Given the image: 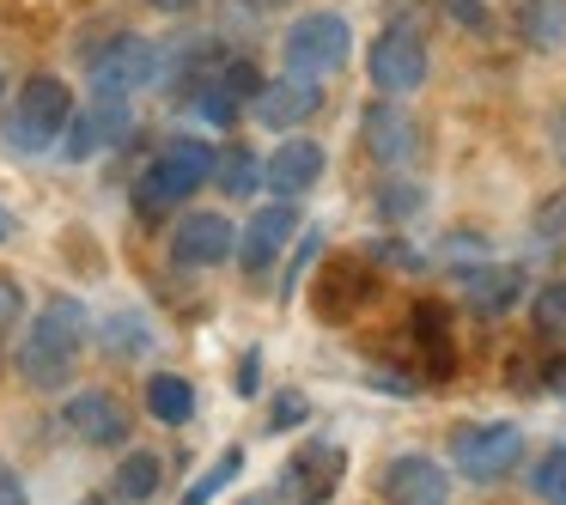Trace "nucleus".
Returning <instances> with one entry per match:
<instances>
[{"instance_id": "nucleus-1", "label": "nucleus", "mask_w": 566, "mask_h": 505, "mask_svg": "<svg viewBox=\"0 0 566 505\" xmlns=\"http://www.w3.org/2000/svg\"><path fill=\"white\" fill-rule=\"evenodd\" d=\"M86 341H92V311L62 293L31 317L25 341L13 347V366H19V378H25L31 390H67L74 371H80Z\"/></svg>"}, {"instance_id": "nucleus-2", "label": "nucleus", "mask_w": 566, "mask_h": 505, "mask_svg": "<svg viewBox=\"0 0 566 505\" xmlns=\"http://www.w3.org/2000/svg\"><path fill=\"white\" fill-rule=\"evenodd\" d=\"M213 165H220V147H213V140H201V135L165 140V147L147 159L140 183H135V213H140V220L171 213L177 201H189L201 183H213Z\"/></svg>"}, {"instance_id": "nucleus-3", "label": "nucleus", "mask_w": 566, "mask_h": 505, "mask_svg": "<svg viewBox=\"0 0 566 505\" xmlns=\"http://www.w3.org/2000/svg\"><path fill=\"white\" fill-rule=\"evenodd\" d=\"M80 62L92 74V92H116V98L147 92L165 80V50L153 38H135V31H111L104 43H86Z\"/></svg>"}, {"instance_id": "nucleus-4", "label": "nucleus", "mask_w": 566, "mask_h": 505, "mask_svg": "<svg viewBox=\"0 0 566 505\" xmlns=\"http://www.w3.org/2000/svg\"><path fill=\"white\" fill-rule=\"evenodd\" d=\"M67 116H74L67 80L62 74H31L25 92L13 98V111H7V140H13L19 152H50V147H62Z\"/></svg>"}, {"instance_id": "nucleus-5", "label": "nucleus", "mask_w": 566, "mask_h": 505, "mask_svg": "<svg viewBox=\"0 0 566 505\" xmlns=\"http://www.w3.org/2000/svg\"><path fill=\"white\" fill-rule=\"evenodd\" d=\"M524 463V432L512 420H469L451 432V469L475 487H493Z\"/></svg>"}, {"instance_id": "nucleus-6", "label": "nucleus", "mask_w": 566, "mask_h": 505, "mask_svg": "<svg viewBox=\"0 0 566 505\" xmlns=\"http://www.w3.org/2000/svg\"><path fill=\"white\" fill-rule=\"evenodd\" d=\"M286 74H305V80H329L347 67L354 55V31H347L342 13H305L286 25Z\"/></svg>"}, {"instance_id": "nucleus-7", "label": "nucleus", "mask_w": 566, "mask_h": 505, "mask_svg": "<svg viewBox=\"0 0 566 505\" xmlns=\"http://www.w3.org/2000/svg\"><path fill=\"white\" fill-rule=\"evenodd\" d=\"M128 128H135L128 98H116V92H92V104H80V111L67 116V128H62V159H67V165L98 159V152L123 147Z\"/></svg>"}, {"instance_id": "nucleus-8", "label": "nucleus", "mask_w": 566, "mask_h": 505, "mask_svg": "<svg viewBox=\"0 0 566 505\" xmlns=\"http://www.w3.org/2000/svg\"><path fill=\"white\" fill-rule=\"evenodd\" d=\"M342 481H347V451L335 439H305L281 463V493L293 505H329Z\"/></svg>"}, {"instance_id": "nucleus-9", "label": "nucleus", "mask_w": 566, "mask_h": 505, "mask_svg": "<svg viewBox=\"0 0 566 505\" xmlns=\"http://www.w3.org/2000/svg\"><path fill=\"white\" fill-rule=\"evenodd\" d=\"M366 74L384 98H408V92L427 86V38L420 31H396L384 25L378 43L366 50Z\"/></svg>"}, {"instance_id": "nucleus-10", "label": "nucleus", "mask_w": 566, "mask_h": 505, "mask_svg": "<svg viewBox=\"0 0 566 505\" xmlns=\"http://www.w3.org/2000/svg\"><path fill=\"white\" fill-rule=\"evenodd\" d=\"M359 140H366V152L384 165V171H402V165L420 159V123L402 111L396 98H378L366 104V116H359Z\"/></svg>"}, {"instance_id": "nucleus-11", "label": "nucleus", "mask_w": 566, "mask_h": 505, "mask_svg": "<svg viewBox=\"0 0 566 505\" xmlns=\"http://www.w3.org/2000/svg\"><path fill=\"white\" fill-rule=\"evenodd\" d=\"M378 499L384 505H451V469L420 456V451H402L384 463Z\"/></svg>"}, {"instance_id": "nucleus-12", "label": "nucleus", "mask_w": 566, "mask_h": 505, "mask_svg": "<svg viewBox=\"0 0 566 505\" xmlns=\"http://www.w3.org/2000/svg\"><path fill=\"white\" fill-rule=\"evenodd\" d=\"M62 427L74 432L80 444H92V451H123L135 420H128V408L116 402L111 390H74L62 408Z\"/></svg>"}, {"instance_id": "nucleus-13", "label": "nucleus", "mask_w": 566, "mask_h": 505, "mask_svg": "<svg viewBox=\"0 0 566 505\" xmlns=\"http://www.w3.org/2000/svg\"><path fill=\"white\" fill-rule=\"evenodd\" d=\"M256 123L274 128V135H293V128H305L311 116L323 111V80H305V74H281V80H262L256 92Z\"/></svg>"}, {"instance_id": "nucleus-14", "label": "nucleus", "mask_w": 566, "mask_h": 505, "mask_svg": "<svg viewBox=\"0 0 566 505\" xmlns=\"http://www.w3.org/2000/svg\"><path fill=\"white\" fill-rule=\"evenodd\" d=\"M298 238V213H293V201H269V208H256L250 213V225L238 232V250L232 256L244 262L250 274H262V269H274L281 262V250Z\"/></svg>"}, {"instance_id": "nucleus-15", "label": "nucleus", "mask_w": 566, "mask_h": 505, "mask_svg": "<svg viewBox=\"0 0 566 505\" xmlns=\"http://www.w3.org/2000/svg\"><path fill=\"white\" fill-rule=\"evenodd\" d=\"M232 250H238V232L226 213H184V225L171 238L177 269H220V262H232Z\"/></svg>"}, {"instance_id": "nucleus-16", "label": "nucleus", "mask_w": 566, "mask_h": 505, "mask_svg": "<svg viewBox=\"0 0 566 505\" xmlns=\"http://www.w3.org/2000/svg\"><path fill=\"white\" fill-rule=\"evenodd\" d=\"M371 293H378V274H371V262L335 256L329 269H323V281H317V317L347 323L359 305H371Z\"/></svg>"}, {"instance_id": "nucleus-17", "label": "nucleus", "mask_w": 566, "mask_h": 505, "mask_svg": "<svg viewBox=\"0 0 566 505\" xmlns=\"http://www.w3.org/2000/svg\"><path fill=\"white\" fill-rule=\"evenodd\" d=\"M323 165H329V152H323L317 140L286 135V147H274V159L262 165V183H269L281 201H293V196H305V189H317Z\"/></svg>"}, {"instance_id": "nucleus-18", "label": "nucleus", "mask_w": 566, "mask_h": 505, "mask_svg": "<svg viewBox=\"0 0 566 505\" xmlns=\"http://www.w3.org/2000/svg\"><path fill=\"white\" fill-rule=\"evenodd\" d=\"M524 293H530V281H524L517 262H475V269L463 274V298H469L475 317H505Z\"/></svg>"}, {"instance_id": "nucleus-19", "label": "nucleus", "mask_w": 566, "mask_h": 505, "mask_svg": "<svg viewBox=\"0 0 566 505\" xmlns=\"http://www.w3.org/2000/svg\"><path fill=\"white\" fill-rule=\"evenodd\" d=\"M415 347L420 359H427V378L432 383H451L457 378V347H451V311L439 305V298H420L415 305Z\"/></svg>"}, {"instance_id": "nucleus-20", "label": "nucleus", "mask_w": 566, "mask_h": 505, "mask_svg": "<svg viewBox=\"0 0 566 505\" xmlns=\"http://www.w3.org/2000/svg\"><path fill=\"white\" fill-rule=\"evenodd\" d=\"M512 25L530 50H560L566 43V0H512Z\"/></svg>"}, {"instance_id": "nucleus-21", "label": "nucleus", "mask_w": 566, "mask_h": 505, "mask_svg": "<svg viewBox=\"0 0 566 505\" xmlns=\"http://www.w3.org/2000/svg\"><path fill=\"white\" fill-rule=\"evenodd\" d=\"M140 402H147V414L165 420V427H189V414H196V383L177 378V371H153Z\"/></svg>"}, {"instance_id": "nucleus-22", "label": "nucleus", "mask_w": 566, "mask_h": 505, "mask_svg": "<svg viewBox=\"0 0 566 505\" xmlns=\"http://www.w3.org/2000/svg\"><path fill=\"white\" fill-rule=\"evenodd\" d=\"M98 347L111 359H140V354H153V347H159V329H153L140 311H116V317L98 323Z\"/></svg>"}, {"instance_id": "nucleus-23", "label": "nucleus", "mask_w": 566, "mask_h": 505, "mask_svg": "<svg viewBox=\"0 0 566 505\" xmlns=\"http://www.w3.org/2000/svg\"><path fill=\"white\" fill-rule=\"evenodd\" d=\"M159 481H165V463L153 451H128L123 463H116V481L111 487L123 493V505H147L153 493H159Z\"/></svg>"}, {"instance_id": "nucleus-24", "label": "nucleus", "mask_w": 566, "mask_h": 505, "mask_svg": "<svg viewBox=\"0 0 566 505\" xmlns=\"http://www.w3.org/2000/svg\"><path fill=\"white\" fill-rule=\"evenodd\" d=\"M213 183H220L226 196H256L262 189V159L250 147H226L220 165H213Z\"/></svg>"}, {"instance_id": "nucleus-25", "label": "nucleus", "mask_w": 566, "mask_h": 505, "mask_svg": "<svg viewBox=\"0 0 566 505\" xmlns=\"http://www.w3.org/2000/svg\"><path fill=\"white\" fill-rule=\"evenodd\" d=\"M238 475H244V451H226V456H213V469H201V475H196V487H189L177 505H213V499H220V493L232 487Z\"/></svg>"}, {"instance_id": "nucleus-26", "label": "nucleus", "mask_w": 566, "mask_h": 505, "mask_svg": "<svg viewBox=\"0 0 566 505\" xmlns=\"http://www.w3.org/2000/svg\"><path fill=\"white\" fill-rule=\"evenodd\" d=\"M530 487H536L542 505H566V444H548L530 469Z\"/></svg>"}, {"instance_id": "nucleus-27", "label": "nucleus", "mask_w": 566, "mask_h": 505, "mask_svg": "<svg viewBox=\"0 0 566 505\" xmlns=\"http://www.w3.org/2000/svg\"><path fill=\"white\" fill-rule=\"evenodd\" d=\"M530 317H536L542 347H566V286H542L536 305H530Z\"/></svg>"}, {"instance_id": "nucleus-28", "label": "nucleus", "mask_w": 566, "mask_h": 505, "mask_svg": "<svg viewBox=\"0 0 566 505\" xmlns=\"http://www.w3.org/2000/svg\"><path fill=\"white\" fill-rule=\"evenodd\" d=\"M371 201H378V213H384V220H415V213L427 208V189H420V183H408V177H384V183H378V196H371Z\"/></svg>"}, {"instance_id": "nucleus-29", "label": "nucleus", "mask_w": 566, "mask_h": 505, "mask_svg": "<svg viewBox=\"0 0 566 505\" xmlns=\"http://www.w3.org/2000/svg\"><path fill=\"white\" fill-rule=\"evenodd\" d=\"M439 13L451 19V25H463V31H493V13L481 7V0H439Z\"/></svg>"}, {"instance_id": "nucleus-30", "label": "nucleus", "mask_w": 566, "mask_h": 505, "mask_svg": "<svg viewBox=\"0 0 566 505\" xmlns=\"http://www.w3.org/2000/svg\"><path fill=\"white\" fill-rule=\"evenodd\" d=\"M19 317H25V293H19V281H7V274H0V341L19 329Z\"/></svg>"}, {"instance_id": "nucleus-31", "label": "nucleus", "mask_w": 566, "mask_h": 505, "mask_svg": "<svg viewBox=\"0 0 566 505\" xmlns=\"http://www.w3.org/2000/svg\"><path fill=\"white\" fill-rule=\"evenodd\" d=\"M536 232H542V238L566 232V189H560V196H548V201L536 208Z\"/></svg>"}, {"instance_id": "nucleus-32", "label": "nucleus", "mask_w": 566, "mask_h": 505, "mask_svg": "<svg viewBox=\"0 0 566 505\" xmlns=\"http://www.w3.org/2000/svg\"><path fill=\"white\" fill-rule=\"evenodd\" d=\"M317 244H323V232H305V238H298V250H293V269H286L281 293H293V286H298V274H305V262H311V256H317Z\"/></svg>"}, {"instance_id": "nucleus-33", "label": "nucleus", "mask_w": 566, "mask_h": 505, "mask_svg": "<svg viewBox=\"0 0 566 505\" xmlns=\"http://www.w3.org/2000/svg\"><path fill=\"white\" fill-rule=\"evenodd\" d=\"M371 256H378V262H390V269H420V256L402 244V238H384V244H371Z\"/></svg>"}, {"instance_id": "nucleus-34", "label": "nucleus", "mask_w": 566, "mask_h": 505, "mask_svg": "<svg viewBox=\"0 0 566 505\" xmlns=\"http://www.w3.org/2000/svg\"><path fill=\"white\" fill-rule=\"evenodd\" d=\"M0 505H25V481L13 463H0Z\"/></svg>"}, {"instance_id": "nucleus-35", "label": "nucleus", "mask_w": 566, "mask_h": 505, "mask_svg": "<svg viewBox=\"0 0 566 505\" xmlns=\"http://www.w3.org/2000/svg\"><path fill=\"white\" fill-rule=\"evenodd\" d=\"M305 414H311L305 396H281V402H274V427H298Z\"/></svg>"}, {"instance_id": "nucleus-36", "label": "nucleus", "mask_w": 566, "mask_h": 505, "mask_svg": "<svg viewBox=\"0 0 566 505\" xmlns=\"http://www.w3.org/2000/svg\"><path fill=\"white\" fill-rule=\"evenodd\" d=\"M548 147H554V159L566 165V104H560V111L548 116Z\"/></svg>"}, {"instance_id": "nucleus-37", "label": "nucleus", "mask_w": 566, "mask_h": 505, "mask_svg": "<svg viewBox=\"0 0 566 505\" xmlns=\"http://www.w3.org/2000/svg\"><path fill=\"white\" fill-rule=\"evenodd\" d=\"M80 505H123V493H116V487H98V493H86Z\"/></svg>"}, {"instance_id": "nucleus-38", "label": "nucleus", "mask_w": 566, "mask_h": 505, "mask_svg": "<svg viewBox=\"0 0 566 505\" xmlns=\"http://www.w3.org/2000/svg\"><path fill=\"white\" fill-rule=\"evenodd\" d=\"M238 7H250V13H274V7H286V0H238Z\"/></svg>"}, {"instance_id": "nucleus-39", "label": "nucleus", "mask_w": 566, "mask_h": 505, "mask_svg": "<svg viewBox=\"0 0 566 505\" xmlns=\"http://www.w3.org/2000/svg\"><path fill=\"white\" fill-rule=\"evenodd\" d=\"M13 232H19V225H13V213L0 208V244H7V238H13Z\"/></svg>"}, {"instance_id": "nucleus-40", "label": "nucleus", "mask_w": 566, "mask_h": 505, "mask_svg": "<svg viewBox=\"0 0 566 505\" xmlns=\"http://www.w3.org/2000/svg\"><path fill=\"white\" fill-rule=\"evenodd\" d=\"M147 7H159V13H184L189 0H147Z\"/></svg>"}, {"instance_id": "nucleus-41", "label": "nucleus", "mask_w": 566, "mask_h": 505, "mask_svg": "<svg viewBox=\"0 0 566 505\" xmlns=\"http://www.w3.org/2000/svg\"><path fill=\"white\" fill-rule=\"evenodd\" d=\"M238 505H274V499H238Z\"/></svg>"}, {"instance_id": "nucleus-42", "label": "nucleus", "mask_w": 566, "mask_h": 505, "mask_svg": "<svg viewBox=\"0 0 566 505\" xmlns=\"http://www.w3.org/2000/svg\"><path fill=\"white\" fill-rule=\"evenodd\" d=\"M0 98H7V74H0Z\"/></svg>"}]
</instances>
